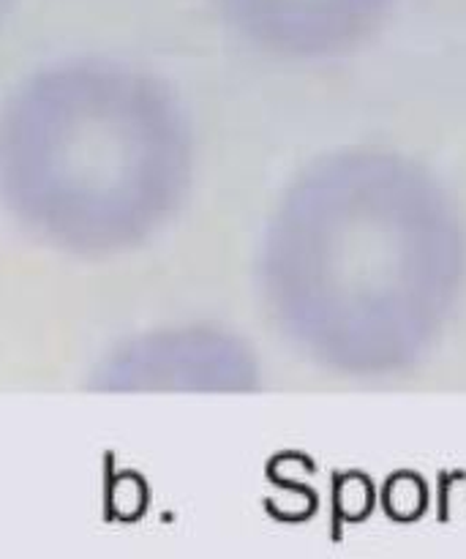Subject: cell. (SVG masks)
Wrapping results in <instances>:
<instances>
[{
    "instance_id": "6da1fadb",
    "label": "cell",
    "mask_w": 466,
    "mask_h": 559,
    "mask_svg": "<svg viewBox=\"0 0 466 559\" xmlns=\"http://www.w3.org/2000/svg\"><path fill=\"white\" fill-rule=\"evenodd\" d=\"M464 243L434 180L387 153L300 175L267 222L260 284L303 355L347 374L404 369L451 314Z\"/></svg>"
},
{
    "instance_id": "7a4b0ae2",
    "label": "cell",
    "mask_w": 466,
    "mask_h": 559,
    "mask_svg": "<svg viewBox=\"0 0 466 559\" xmlns=\"http://www.w3.org/2000/svg\"><path fill=\"white\" fill-rule=\"evenodd\" d=\"M191 180L183 107L120 60L49 66L0 109V197L27 233L69 254L145 246L175 222Z\"/></svg>"
},
{
    "instance_id": "3957f363",
    "label": "cell",
    "mask_w": 466,
    "mask_h": 559,
    "mask_svg": "<svg viewBox=\"0 0 466 559\" xmlns=\"http://www.w3.org/2000/svg\"><path fill=\"white\" fill-rule=\"evenodd\" d=\"M101 391L249 393L260 364L249 344L213 325L158 328L126 338L96 371Z\"/></svg>"
},
{
    "instance_id": "277c9868",
    "label": "cell",
    "mask_w": 466,
    "mask_h": 559,
    "mask_svg": "<svg viewBox=\"0 0 466 559\" xmlns=\"http://www.w3.org/2000/svg\"><path fill=\"white\" fill-rule=\"evenodd\" d=\"M391 0H222L229 25L262 52L322 58L353 47Z\"/></svg>"
},
{
    "instance_id": "5b68a950",
    "label": "cell",
    "mask_w": 466,
    "mask_h": 559,
    "mask_svg": "<svg viewBox=\"0 0 466 559\" xmlns=\"http://www.w3.org/2000/svg\"><path fill=\"white\" fill-rule=\"evenodd\" d=\"M11 3H14V0H0V16L11 9Z\"/></svg>"
}]
</instances>
